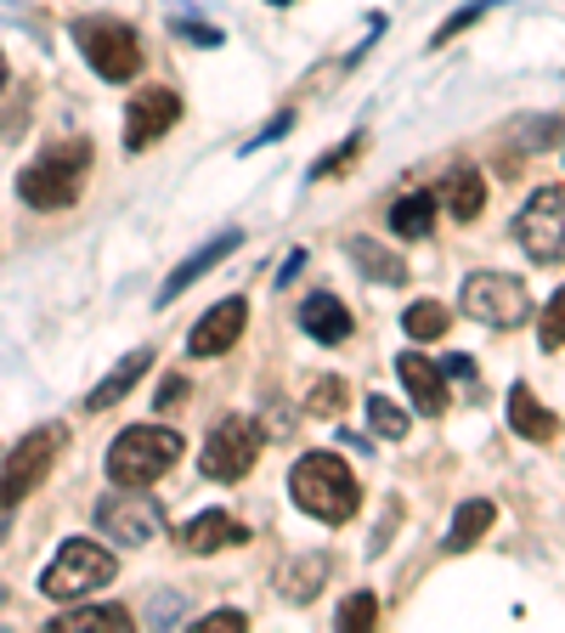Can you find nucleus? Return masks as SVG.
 <instances>
[{"label":"nucleus","mask_w":565,"mask_h":633,"mask_svg":"<svg viewBox=\"0 0 565 633\" xmlns=\"http://www.w3.org/2000/svg\"><path fill=\"white\" fill-rule=\"evenodd\" d=\"M402 328H408V340H442L452 328V312L442 306V300H413V306L402 312Z\"/></svg>","instance_id":"obj_25"},{"label":"nucleus","mask_w":565,"mask_h":633,"mask_svg":"<svg viewBox=\"0 0 565 633\" xmlns=\"http://www.w3.org/2000/svg\"><path fill=\"white\" fill-rule=\"evenodd\" d=\"M96 526H103L119 549H142V543H153L164 531V509L142 487H125V492H114V497L96 504Z\"/></svg>","instance_id":"obj_10"},{"label":"nucleus","mask_w":565,"mask_h":633,"mask_svg":"<svg viewBox=\"0 0 565 633\" xmlns=\"http://www.w3.org/2000/svg\"><path fill=\"white\" fill-rule=\"evenodd\" d=\"M334 628H345V633H368V628H379V594H374V588H356L345 606H340Z\"/></svg>","instance_id":"obj_27"},{"label":"nucleus","mask_w":565,"mask_h":633,"mask_svg":"<svg viewBox=\"0 0 565 633\" xmlns=\"http://www.w3.org/2000/svg\"><path fill=\"white\" fill-rule=\"evenodd\" d=\"M148 368H153V351H148V345H142V351H130V356L119 362V368H114L103 385H96V390L85 396V408H91V413H108L114 402H125V396L137 390V379H142Z\"/></svg>","instance_id":"obj_18"},{"label":"nucleus","mask_w":565,"mask_h":633,"mask_svg":"<svg viewBox=\"0 0 565 633\" xmlns=\"http://www.w3.org/2000/svg\"><path fill=\"white\" fill-rule=\"evenodd\" d=\"M538 340H543V351H560V345H565V283L554 289L549 312L538 317Z\"/></svg>","instance_id":"obj_31"},{"label":"nucleus","mask_w":565,"mask_h":633,"mask_svg":"<svg viewBox=\"0 0 565 633\" xmlns=\"http://www.w3.org/2000/svg\"><path fill=\"white\" fill-rule=\"evenodd\" d=\"M458 306H463V317H475L486 328H520L531 317V294L509 272H475V278H463Z\"/></svg>","instance_id":"obj_7"},{"label":"nucleus","mask_w":565,"mask_h":633,"mask_svg":"<svg viewBox=\"0 0 565 633\" xmlns=\"http://www.w3.org/2000/svg\"><path fill=\"white\" fill-rule=\"evenodd\" d=\"M85 187V148H51L17 176V198L35 210H69Z\"/></svg>","instance_id":"obj_6"},{"label":"nucleus","mask_w":565,"mask_h":633,"mask_svg":"<svg viewBox=\"0 0 565 633\" xmlns=\"http://www.w3.org/2000/svg\"><path fill=\"white\" fill-rule=\"evenodd\" d=\"M509 430H515L520 442L549 447V442L560 436V419L538 402V390H531V385H515V390H509Z\"/></svg>","instance_id":"obj_17"},{"label":"nucleus","mask_w":565,"mask_h":633,"mask_svg":"<svg viewBox=\"0 0 565 633\" xmlns=\"http://www.w3.org/2000/svg\"><path fill=\"white\" fill-rule=\"evenodd\" d=\"M176 617H181V594H158L153 606H148V622H153V628H170Z\"/></svg>","instance_id":"obj_35"},{"label":"nucleus","mask_w":565,"mask_h":633,"mask_svg":"<svg viewBox=\"0 0 565 633\" xmlns=\"http://www.w3.org/2000/svg\"><path fill=\"white\" fill-rule=\"evenodd\" d=\"M170 28H176V35H181L187 46H204V51H215V46L226 40V35H221V28H215V23H198V17H176Z\"/></svg>","instance_id":"obj_32"},{"label":"nucleus","mask_w":565,"mask_h":633,"mask_svg":"<svg viewBox=\"0 0 565 633\" xmlns=\"http://www.w3.org/2000/svg\"><path fill=\"white\" fill-rule=\"evenodd\" d=\"M255 458H260V424H249L244 413H232V419H221L210 430L198 470H204V481H244L255 470Z\"/></svg>","instance_id":"obj_9"},{"label":"nucleus","mask_w":565,"mask_h":633,"mask_svg":"<svg viewBox=\"0 0 565 633\" xmlns=\"http://www.w3.org/2000/svg\"><path fill=\"white\" fill-rule=\"evenodd\" d=\"M51 628L57 633H130V611L125 606H69Z\"/></svg>","instance_id":"obj_22"},{"label":"nucleus","mask_w":565,"mask_h":633,"mask_svg":"<svg viewBox=\"0 0 565 633\" xmlns=\"http://www.w3.org/2000/svg\"><path fill=\"white\" fill-rule=\"evenodd\" d=\"M554 130H560L554 119H526V125H515V142L531 153V148H549V142H554Z\"/></svg>","instance_id":"obj_34"},{"label":"nucleus","mask_w":565,"mask_h":633,"mask_svg":"<svg viewBox=\"0 0 565 633\" xmlns=\"http://www.w3.org/2000/svg\"><path fill=\"white\" fill-rule=\"evenodd\" d=\"M396 374H402V385H408V396H413L419 413H429V419L447 413V374H442L429 356H419V351L396 356Z\"/></svg>","instance_id":"obj_14"},{"label":"nucleus","mask_w":565,"mask_h":633,"mask_svg":"<svg viewBox=\"0 0 565 633\" xmlns=\"http://www.w3.org/2000/svg\"><path fill=\"white\" fill-rule=\"evenodd\" d=\"M301 266H306V249H289L283 272H278V289H283V283H294V272H301Z\"/></svg>","instance_id":"obj_39"},{"label":"nucleus","mask_w":565,"mask_h":633,"mask_svg":"<svg viewBox=\"0 0 565 633\" xmlns=\"http://www.w3.org/2000/svg\"><path fill=\"white\" fill-rule=\"evenodd\" d=\"M328 572H334V560L328 554H301L294 565H283V594L294 599V606H311V599L322 594Z\"/></svg>","instance_id":"obj_23"},{"label":"nucleus","mask_w":565,"mask_h":633,"mask_svg":"<svg viewBox=\"0 0 565 633\" xmlns=\"http://www.w3.org/2000/svg\"><path fill=\"white\" fill-rule=\"evenodd\" d=\"M301 328L317 345H345L356 323H351V306H345L340 294H311L306 306H301Z\"/></svg>","instance_id":"obj_16"},{"label":"nucleus","mask_w":565,"mask_h":633,"mask_svg":"<svg viewBox=\"0 0 565 633\" xmlns=\"http://www.w3.org/2000/svg\"><path fill=\"white\" fill-rule=\"evenodd\" d=\"M492 7H497V0H470V7H458V12H452V17H447V23L436 28V35H429V51H442V46H452V40L463 35V28H475V23H481V17H486Z\"/></svg>","instance_id":"obj_29"},{"label":"nucleus","mask_w":565,"mask_h":633,"mask_svg":"<svg viewBox=\"0 0 565 633\" xmlns=\"http://www.w3.org/2000/svg\"><path fill=\"white\" fill-rule=\"evenodd\" d=\"M289 130H294V108H283V114H278L272 125H266V130H255V137H249V142H244L238 153L249 159V153H260V148H272V142H283V137H289Z\"/></svg>","instance_id":"obj_33"},{"label":"nucleus","mask_w":565,"mask_h":633,"mask_svg":"<svg viewBox=\"0 0 565 633\" xmlns=\"http://www.w3.org/2000/svg\"><path fill=\"white\" fill-rule=\"evenodd\" d=\"M176 538H181L187 554H215V549H232V543H249V526H238L226 509H204V515H192Z\"/></svg>","instance_id":"obj_15"},{"label":"nucleus","mask_w":565,"mask_h":633,"mask_svg":"<svg viewBox=\"0 0 565 633\" xmlns=\"http://www.w3.org/2000/svg\"><path fill=\"white\" fill-rule=\"evenodd\" d=\"M515 238L538 266L565 260V192L560 187H538L526 198V210L515 215Z\"/></svg>","instance_id":"obj_8"},{"label":"nucleus","mask_w":565,"mask_h":633,"mask_svg":"<svg viewBox=\"0 0 565 633\" xmlns=\"http://www.w3.org/2000/svg\"><path fill=\"white\" fill-rule=\"evenodd\" d=\"M74 46L96 69V80H108V85H125V80L142 74V40H137V28L119 23V17H80Z\"/></svg>","instance_id":"obj_3"},{"label":"nucleus","mask_w":565,"mask_h":633,"mask_svg":"<svg viewBox=\"0 0 565 633\" xmlns=\"http://www.w3.org/2000/svg\"><path fill=\"white\" fill-rule=\"evenodd\" d=\"M103 583H114V549L91 543V538L62 543L57 560L40 572V594H46V599H85V594H96Z\"/></svg>","instance_id":"obj_5"},{"label":"nucleus","mask_w":565,"mask_h":633,"mask_svg":"<svg viewBox=\"0 0 565 633\" xmlns=\"http://www.w3.org/2000/svg\"><path fill=\"white\" fill-rule=\"evenodd\" d=\"M181 119V96L164 91V85H142L125 108V148L130 153H148L153 142H164Z\"/></svg>","instance_id":"obj_11"},{"label":"nucleus","mask_w":565,"mask_h":633,"mask_svg":"<svg viewBox=\"0 0 565 633\" xmlns=\"http://www.w3.org/2000/svg\"><path fill=\"white\" fill-rule=\"evenodd\" d=\"M345 255L362 266V278H374V283H385V289H402V283H408V260L390 255V249L374 244V238H345Z\"/></svg>","instance_id":"obj_19"},{"label":"nucleus","mask_w":565,"mask_h":633,"mask_svg":"<svg viewBox=\"0 0 565 633\" xmlns=\"http://www.w3.org/2000/svg\"><path fill=\"white\" fill-rule=\"evenodd\" d=\"M181 396H187V379L181 374H170L158 385V396H153V408H181Z\"/></svg>","instance_id":"obj_38"},{"label":"nucleus","mask_w":565,"mask_h":633,"mask_svg":"<svg viewBox=\"0 0 565 633\" xmlns=\"http://www.w3.org/2000/svg\"><path fill=\"white\" fill-rule=\"evenodd\" d=\"M62 424H40V430H28V436L12 447V458L0 464V515L17 509L28 492H40V481L51 476V464L62 453Z\"/></svg>","instance_id":"obj_4"},{"label":"nucleus","mask_w":565,"mask_h":633,"mask_svg":"<svg viewBox=\"0 0 565 633\" xmlns=\"http://www.w3.org/2000/svg\"><path fill=\"white\" fill-rule=\"evenodd\" d=\"M429 226H436V198H429L424 187L402 192L390 204V232L396 238H429Z\"/></svg>","instance_id":"obj_20"},{"label":"nucleus","mask_w":565,"mask_h":633,"mask_svg":"<svg viewBox=\"0 0 565 633\" xmlns=\"http://www.w3.org/2000/svg\"><path fill=\"white\" fill-rule=\"evenodd\" d=\"M442 374H447V379H458V385H481V374H475V362L463 356V351H452V356L442 362Z\"/></svg>","instance_id":"obj_36"},{"label":"nucleus","mask_w":565,"mask_h":633,"mask_svg":"<svg viewBox=\"0 0 565 633\" xmlns=\"http://www.w3.org/2000/svg\"><path fill=\"white\" fill-rule=\"evenodd\" d=\"M244 323H249V300H244V294H226L221 306H210L204 317L192 323L187 351H192V356H226L232 345L244 340Z\"/></svg>","instance_id":"obj_12"},{"label":"nucleus","mask_w":565,"mask_h":633,"mask_svg":"<svg viewBox=\"0 0 565 633\" xmlns=\"http://www.w3.org/2000/svg\"><path fill=\"white\" fill-rule=\"evenodd\" d=\"M497 509H492V497H470V504H458L452 515V531H447V554H463V549H475L486 531H492Z\"/></svg>","instance_id":"obj_21"},{"label":"nucleus","mask_w":565,"mask_h":633,"mask_svg":"<svg viewBox=\"0 0 565 633\" xmlns=\"http://www.w3.org/2000/svg\"><path fill=\"white\" fill-rule=\"evenodd\" d=\"M12 85V74H7V51H0V91H7Z\"/></svg>","instance_id":"obj_40"},{"label":"nucleus","mask_w":565,"mask_h":633,"mask_svg":"<svg viewBox=\"0 0 565 633\" xmlns=\"http://www.w3.org/2000/svg\"><path fill=\"white\" fill-rule=\"evenodd\" d=\"M368 424H374V436H385V442H402L413 430V419L396 402H385V396H368Z\"/></svg>","instance_id":"obj_30"},{"label":"nucleus","mask_w":565,"mask_h":633,"mask_svg":"<svg viewBox=\"0 0 565 633\" xmlns=\"http://www.w3.org/2000/svg\"><path fill=\"white\" fill-rule=\"evenodd\" d=\"M345 402H351V385H345L340 374H322V379L306 390V413H317V419H340Z\"/></svg>","instance_id":"obj_26"},{"label":"nucleus","mask_w":565,"mask_h":633,"mask_svg":"<svg viewBox=\"0 0 565 633\" xmlns=\"http://www.w3.org/2000/svg\"><path fill=\"white\" fill-rule=\"evenodd\" d=\"M198 628H204V633H238V628H249V617L244 611H210Z\"/></svg>","instance_id":"obj_37"},{"label":"nucleus","mask_w":565,"mask_h":633,"mask_svg":"<svg viewBox=\"0 0 565 633\" xmlns=\"http://www.w3.org/2000/svg\"><path fill=\"white\" fill-rule=\"evenodd\" d=\"M362 148H368V130H351V137H345V148H328V153L311 164V171H306V181H328V176L351 171V159H356Z\"/></svg>","instance_id":"obj_28"},{"label":"nucleus","mask_w":565,"mask_h":633,"mask_svg":"<svg viewBox=\"0 0 565 633\" xmlns=\"http://www.w3.org/2000/svg\"><path fill=\"white\" fill-rule=\"evenodd\" d=\"M181 436L176 430H158V424H130L114 436L108 447V481L114 487H153L164 470H176L181 458Z\"/></svg>","instance_id":"obj_2"},{"label":"nucleus","mask_w":565,"mask_h":633,"mask_svg":"<svg viewBox=\"0 0 565 633\" xmlns=\"http://www.w3.org/2000/svg\"><path fill=\"white\" fill-rule=\"evenodd\" d=\"M238 244H244V232H215V238H210L204 249H192V255L176 266V272L158 283V306H170V300H181V294H187L198 278H204V272H215V266H221L226 255H238Z\"/></svg>","instance_id":"obj_13"},{"label":"nucleus","mask_w":565,"mask_h":633,"mask_svg":"<svg viewBox=\"0 0 565 633\" xmlns=\"http://www.w3.org/2000/svg\"><path fill=\"white\" fill-rule=\"evenodd\" d=\"M272 7H294V0H272Z\"/></svg>","instance_id":"obj_42"},{"label":"nucleus","mask_w":565,"mask_h":633,"mask_svg":"<svg viewBox=\"0 0 565 633\" xmlns=\"http://www.w3.org/2000/svg\"><path fill=\"white\" fill-rule=\"evenodd\" d=\"M289 492H294V504L322 526H345L362 509V487L340 464V453H306L289 470Z\"/></svg>","instance_id":"obj_1"},{"label":"nucleus","mask_w":565,"mask_h":633,"mask_svg":"<svg viewBox=\"0 0 565 633\" xmlns=\"http://www.w3.org/2000/svg\"><path fill=\"white\" fill-rule=\"evenodd\" d=\"M447 210H452V221H475V215L486 210V181H481V171H452V176H447Z\"/></svg>","instance_id":"obj_24"},{"label":"nucleus","mask_w":565,"mask_h":633,"mask_svg":"<svg viewBox=\"0 0 565 633\" xmlns=\"http://www.w3.org/2000/svg\"><path fill=\"white\" fill-rule=\"evenodd\" d=\"M181 7H204V12H210V7H215V0H181Z\"/></svg>","instance_id":"obj_41"}]
</instances>
